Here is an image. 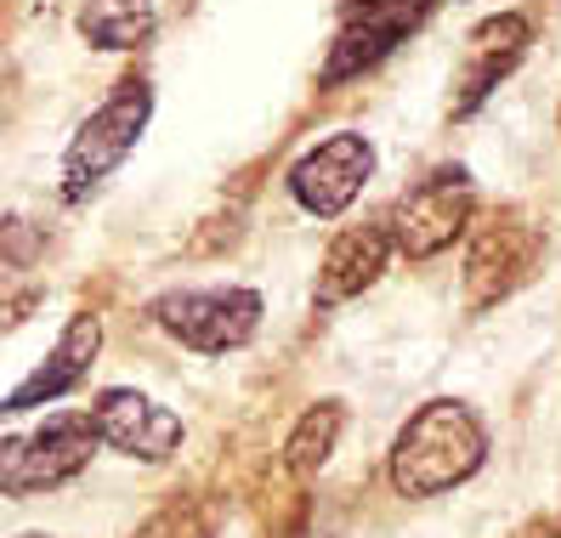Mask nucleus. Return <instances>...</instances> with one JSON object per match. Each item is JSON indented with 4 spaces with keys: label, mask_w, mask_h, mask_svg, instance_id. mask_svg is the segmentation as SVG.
Wrapping results in <instances>:
<instances>
[{
    "label": "nucleus",
    "mask_w": 561,
    "mask_h": 538,
    "mask_svg": "<svg viewBox=\"0 0 561 538\" xmlns=\"http://www.w3.org/2000/svg\"><path fill=\"white\" fill-rule=\"evenodd\" d=\"M522 538H561V511H556V516H545V522H534Z\"/></svg>",
    "instance_id": "16"
},
{
    "label": "nucleus",
    "mask_w": 561,
    "mask_h": 538,
    "mask_svg": "<svg viewBox=\"0 0 561 538\" xmlns=\"http://www.w3.org/2000/svg\"><path fill=\"white\" fill-rule=\"evenodd\" d=\"M96 443H103L96 414H57L35 436L7 443V459H0V488H7L12 499H23V493L69 482V477H80V470L91 465Z\"/></svg>",
    "instance_id": "3"
},
{
    "label": "nucleus",
    "mask_w": 561,
    "mask_h": 538,
    "mask_svg": "<svg viewBox=\"0 0 561 538\" xmlns=\"http://www.w3.org/2000/svg\"><path fill=\"white\" fill-rule=\"evenodd\" d=\"M335 431H341V409H335V402H318V409H307V420L295 425V436L284 443V465L295 470V477L318 470V465L329 459V448H335Z\"/></svg>",
    "instance_id": "14"
},
{
    "label": "nucleus",
    "mask_w": 561,
    "mask_h": 538,
    "mask_svg": "<svg viewBox=\"0 0 561 538\" xmlns=\"http://www.w3.org/2000/svg\"><path fill=\"white\" fill-rule=\"evenodd\" d=\"M471 210H477L471 176L459 171V164H437V171H425V176L398 198V210H391L398 250H403L409 261H425V255L448 250L459 232H466Z\"/></svg>",
    "instance_id": "4"
},
{
    "label": "nucleus",
    "mask_w": 561,
    "mask_h": 538,
    "mask_svg": "<svg viewBox=\"0 0 561 538\" xmlns=\"http://www.w3.org/2000/svg\"><path fill=\"white\" fill-rule=\"evenodd\" d=\"M137 538H210V522L193 511V504H164Z\"/></svg>",
    "instance_id": "15"
},
{
    "label": "nucleus",
    "mask_w": 561,
    "mask_h": 538,
    "mask_svg": "<svg viewBox=\"0 0 561 538\" xmlns=\"http://www.w3.org/2000/svg\"><path fill=\"white\" fill-rule=\"evenodd\" d=\"M539 266V232H527L522 221H500L488 227L477 250H471V266H466V284H471V300L488 307V300L511 295L527 273Z\"/></svg>",
    "instance_id": "11"
},
{
    "label": "nucleus",
    "mask_w": 561,
    "mask_h": 538,
    "mask_svg": "<svg viewBox=\"0 0 561 538\" xmlns=\"http://www.w3.org/2000/svg\"><path fill=\"white\" fill-rule=\"evenodd\" d=\"M96 346H103V323H96V312H80L69 329H62L57 352H51V357L35 368V375H28V380L7 397V414L41 409V402H51V397H62V391H75V386L85 380V368H91Z\"/></svg>",
    "instance_id": "12"
},
{
    "label": "nucleus",
    "mask_w": 561,
    "mask_h": 538,
    "mask_svg": "<svg viewBox=\"0 0 561 538\" xmlns=\"http://www.w3.org/2000/svg\"><path fill=\"white\" fill-rule=\"evenodd\" d=\"M80 35L96 51H137L153 35V0H85Z\"/></svg>",
    "instance_id": "13"
},
{
    "label": "nucleus",
    "mask_w": 561,
    "mask_h": 538,
    "mask_svg": "<svg viewBox=\"0 0 561 538\" xmlns=\"http://www.w3.org/2000/svg\"><path fill=\"white\" fill-rule=\"evenodd\" d=\"M91 414H96L108 443L130 459H171L182 443V420L142 391H103Z\"/></svg>",
    "instance_id": "9"
},
{
    "label": "nucleus",
    "mask_w": 561,
    "mask_h": 538,
    "mask_svg": "<svg viewBox=\"0 0 561 538\" xmlns=\"http://www.w3.org/2000/svg\"><path fill=\"white\" fill-rule=\"evenodd\" d=\"M527 35H534V23H527L522 12H500L488 18L471 46H466V62H459V91H454V114H471L482 96H493V85L511 80V69L527 57Z\"/></svg>",
    "instance_id": "8"
},
{
    "label": "nucleus",
    "mask_w": 561,
    "mask_h": 538,
    "mask_svg": "<svg viewBox=\"0 0 561 538\" xmlns=\"http://www.w3.org/2000/svg\"><path fill=\"white\" fill-rule=\"evenodd\" d=\"M391 244H398V232H391V216L386 221H363V227H346L335 244L323 255V278H318V300L323 307H335L346 295H363L391 261Z\"/></svg>",
    "instance_id": "10"
},
{
    "label": "nucleus",
    "mask_w": 561,
    "mask_h": 538,
    "mask_svg": "<svg viewBox=\"0 0 561 538\" xmlns=\"http://www.w3.org/2000/svg\"><path fill=\"white\" fill-rule=\"evenodd\" d=\"M153 323L193 352H233L261 323L255 289H176L153 300Z\"/></svg>",
    "instance_id": "6"
},
{
    "label": "nucleus",
    "mask_w": 561,
    "mask_h": 538,
    "mask_svg": "<svg viewBox=\"0 0 561 538\" xmlns=\"http://www.w3.org/2000/svg\"><path fill=\"white\" fill-rule=\"evenodd\" d=\"M488 459V431L466 402H425V409L403 425L398 448H391V488L409 499H432L459 482H471Z\"/></svg>",
    "instance_id": "1"
},
{
    "label": "nucleus",
    "mask_w": 561,
    "mask_h": 538,
    "mask_svg": "<svg viewBox=\"0 0 561 538\" xmlns=\"http://www.w3.org/2000/svg\"><path fill=\"white\" fill-rule=\"evenodd\" d=\"M295 538H318V533H295Z\"/></svg>",
    "instance_id": "17"
},
{
    "label": "nucleus",
    "mask_w": 561,
    "mask_h": 538,
    "mask_svg": "<svg viewBox=\"0 0 561 538\" xmlns=\"http://www.w3.org/2000/svg\"><path fill=\"white\" fill-rule=\"evenodd\" d=\"M148 114H153V91H148V80H125V85L108 96V103L75 130L69 153H62V198H69V205H85V198L119 171L125 153L142 142Z\"/></svg>",
    "instance_id": "2"
},
{
    "label": "nucleus",
    "mask_w": 561,
    "mask_h": 538,
    "mask_svg": "<svg viewBox=\"0 0 561 538\" xmlns=\"http://www.w3.org/2000/svg\"><path fill=\"white\" fill-rule=\"evenodd\" d=\"M432 7H437V0H352V7L341 12L335 46H329L323 85H341L352 75H369L375 62H386L425 18H432Z\"/></svg>",
    "instance_id": "5"
},
{
    "label": "nucleus",
    "mask_w": 561,
    "mask_h": 538,
    "mask_svg": "<svg viewBox=\"0 0 561 538\" xmlns=\"http://www.w3.org/2000/svg\"><path fill=\"white\" fill-rule=\"evenodd\" d=\"M369 171H375L369 137L341 130V137L318 142L312 153H301V159L289 164V193H295V205H301L307 216H341L352 198L363 193Z\"/></svg>",
    "instance_id": "7"
}]
</instances>
